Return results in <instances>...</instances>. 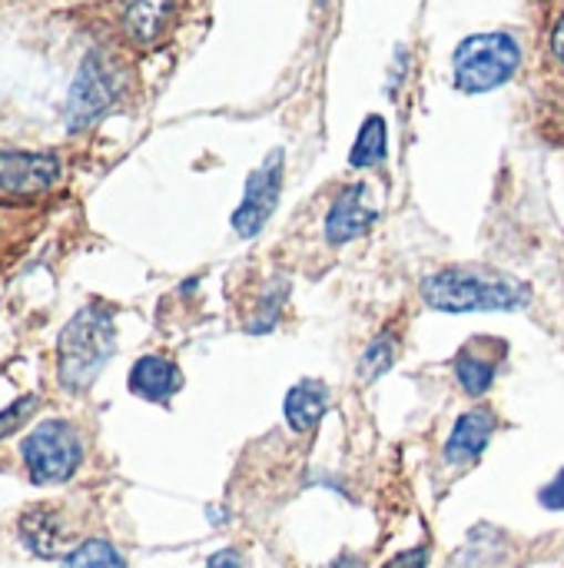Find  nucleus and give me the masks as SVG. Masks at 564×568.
Wrapping results in <instances>:
<instances>
[{
    "label": "nucleus",
    "mask_w": 564,
    "mask_h": 568,
    "mask_svg": "<svg viewBox=\"0 0 564 568\" xmlns=\"http://www.w3.org/2000/svg\"><path fill=\"white\" fill-rule=\"evenodd\" d=\"M173 0H130L123 10V27L136 43H153L166 20H170Z\"/></svg>",
    "instance_id": "nucleus-14"
},
{
    "label": "nucleus",
    "mask_w": 564,
    "mask_h": 568,
    "mask_svg": "<svg viewBox=\"0 0 564 568\" xmlns=\"http://www.w3.org/2000/svg\"><path fill=\"white\" fill-rule=\"evenodd\" d=\"M23 453V466L30 473V479L37 486H57L66 483L80 463H83V443L76 436V429L63 419H50L40 423L20 446Z\"/></svg>",
    "instance_id": "nucleus-4"
},
{
    "label": "nucleus",
    "mask_w": 564,
    "mask_h": 568,
    "mask_svg": "<svg viewBox=\"0 0 564 568\" xmlns=\"http://www.w3.org/2000/svg\"><path fill=\"white\" fill-rule=\"evenodd\" d=\"M283 300H286V283H283L279 290H266V296H263V303H259V310H256V316H253V323H249V333H266V329H273Z\"/></svg>",
    "instance_id": "nucleus-18"
},
{
    "label": "nucleus",
    "mask_w": 564,
    "mask_h": 568,
    "mask_svg": "<svg viewBox=\"0 0 564 568\" xmlns=\"http://www.w3.org/2000/svg\"><path fill=\"white\" fill-rule=\"evenodd\" d=\"M60 180L53 153H3L0 150V193H43Z\"/></svg>",
    "instance_id": "nucleus-8"
},
{
    "label": "nucleus",
    "mask_w": 564,
    "mask_h": 568,
    "mask_svg": "<svg viewBox=\"0 0 564 568\" xmlns=\"http://www.w3.org/2000/svg\"><path fill=\"white\" fill-rule=\"evenodd\" d=\"M60 568H126V562H123V556L110 542L90 539V542L76 546L73 552H66Z\"/></svg>",
    "instance_id": "nucleus-17"
},
{
    "label": "nucleus",
    "mask_w": 564,
    "mask_h": 568,
    "mask_svg": "<svg viewBox=\"0 0 564 568\" xmlns=\"http://www.w3.org/2000/svg\"><path fill=\"white\" fill-rule=\"evenodd\" d=\"M552 53L564 63V13L562 20L555 23V30H552Z\"/></svg>",
    "instance_id": "nucleus-23"
},
{
    "label": "nucleus",
    "mask_w": 564,
    "mask_h": 568,
    "mask_svg": "<svg viewBox=\"0 0 564 568\" xmlns=\"http://www.w3.org/2000/svg\"><path fill=\"white\" fill-rule=\"evenodd\" d=\"M180 369L163 356H143L130 369V393L146 403H166L180 389Z\"/></svg>",
    "instance_id": "nucleus-11"
},
{
    "label": "nucleus",
    "mask_w": 564,
    "mask_h": 568,
    "mask_svg": "<svg viewBox=\"0 0 564 568\" xmlns=\"http://www.w3.org/2000/svg\"><path fill=\"white\" fill-rule=\"evenodd\" d=\"M116 346L113 316L103 306H83L57 339V376L70 393H83L103 373Z\"/></svg>",
    "instance_id": "nucleus-2"
},
{
    "label": "nucleus",
    "mask_w": 564,
    "mask_h": 568,
    "mask_svg": "<svg viewBox=\"0 0 564 568\" xmlns=\"http://www.w3.org/2000/svg\"><path fill=\"white\" fill-rule=\"evenodd\" d=\"M429 566V549L425 546H416L409 552H399L396 559H389L382 568H425Z\"/></svg>",
    "instance_id": "nucleus-21"
},
{
    "label": "nucleus",
    "mask_w": 564,
    "mask_h": 568,
    "mask_svg": "<svg viewBox=\"0 0 564 568\" xmlns=\"http://www.w3.org/2000/svg\"><path fill=\"white\" fill-rule=\"evenodd\" d=\"M329 568H366V562H362L359 556H339Z\"/></svg>",
    "instance_id": "nucleus-24"
},
{
    "label": "nucleus",
    "mask_w": 564,
    "mask_h": 568,
    "mask_svg": "<svg viewBox=\"0 0 564 568\" xmlns=\"http://www.w3.org/2000/svg\"><path fill=\"white\" fill-rule=\"evenodd\" d=\"M33 409H37V399H33V396H27V399H20L17 406L3 409V413H0V439H3V436H10V433H13V429H17V426L33 413Z\"/></svg>",
    "instance_id": "nucleus-19"
},
{
    "label": "nucleus",
    "mask_w": 564,
    "mask_h": 568,
    "mask_svg": "<svg viewBox=\"0 0 564 568\" xmlns=\"http://www.w3.org/2000/svg\"><path fill=\"white\" fill-rule=\"evenodd\" d=\"M120 93V77L113 70V63L100 53V50H90L76 70V80L70 87V100H66V126L76 133V130H86L90 123H96L106 106L116 100Z\"/></svg>",
    "instance_id": "nucleus-5"
},
{
    "label": "nucleus",
    "mask_w": 564,
    "mask_h": 568,
    "mask_svg": "<svg viewBox=\"0 0 564 568\" xmlns=\"http://www.w3.org/2000/svg\"><path fill=\"white\" fill-rule=\"evenodd\" d=\"M422 300L439 313H509L532 300V286L492 266H449L422 280Z\"/></svg>",
    "instance_id": "nucleus-1"
},
{
    "label": "nucleus",
    "mask_w": 564,
    "mask_h": 568,
    "mask_svg": "<svg viewBox=\"0 0 564 568\" xmlns=\"http://www.w3.org/2000/svg\"><path fill=\"white\" fill-rule=\"evenodd\" d=\"M522 63L519 40L512 33H472L455 47L452 77L462 93H489L515 77Z\"/></svg>",
    "instance_id": "nucleus-3"
},
{
    "label": "nucleus",
    "mask_w": 564,
    "mask_h": 568,
    "mask_svg": "<svg viewBox=\"0 0 564 568\" xmlns=\"http://www.w3.org/2000/svg\"><path fill=\"white\" fill-rule=\"evenodd\" d=\"M286 423L296 433H309L319 426V419L329 409V386L319 379H299L289 393H286Z\"/></svg>",
    "instance_id": "nucleus-12"
},
{
    "label": "nucleus",
    "mask_w": 564,
    "mask_h": 568,
    "mask_svg": "<svg viewBox=\"0 0 564 568\" xmlns=\"http://www.w3.org/2000/svg\"><path fill=\"white\" fill-rule=\"evenodd\" d=\"M386 160V120L382 116H366V123L359 126V136L349 150V163L356 170H366V166H376Z\"/></svg>",
    "instance_id": "nucleus-15"
},
{
    "label": "nucleus",
    "mask_w": 564,
    "mask_h": 568,
    "mask_svg": "<svg viewBox=\"0 0 564 568\" xmlns=\"http://www.w3.org/2000/svg\"><path fill=\"white\" fill-rule=\"evenodd\" d=\"M379 220V203L372 196V186L369 183H352L346 186L332 206H329V216H326V240L329 243H349V240H359L362 233L372 230V223Z\"/></svg>",
    "instance_id": "nucleus-7"
},
{
    "label": "nucleus",
    "mask_w": 564,
    "mask_h": 568,
    "mask_svg": "<svg viewBox=\"0 0 564 568\" xmlns=\"http://www.w3.org/2000/svg\"><path fill=\"white\" fill-rule=\"evenodd\" d=\"M396 356H399V336H396V333H382V336H376V339L366 346L362 359H359L362 383H376L379 376H386V373L392 369Z\"/></svg>",
    "instance_id": "nucleus-16"
},
{
    "label": "nucleus",
    "mask_w": 564,
    "mask_h": 568,
    "mask_svg": "<svg viewBox=\"0 0 564 568\" xmlns=\"http://www.w3.org/2000/svg\"><path fill=\"white\" fill-rule=\"evenodd\" d=\"M539 499H542V506L545 509H552V513H562L564 509V469L539 493Z\"/></svg>",
    "instance_id": "nucleus-20"
},
{
    "label": "nucleus",
    "mask_w": 564,
    "mask_h": 568,
    "mask_svg": "<svg viewBox=\"0 0 564 568\" xmlns=\"http://www.w3.org/2000/svg\"><path fill=\"white\" fill-rule=\"evenodd\" d=\"M20 539L40 559H57L66 549V532L60 526V516L53 509H43V506L30 509L20 519Z\"/></svg>",
    "instance_id": "nucleus-13"
},
{
    "label": "nucleus",
    "mask_w": 564,
    "mask_h": 568,
    "mask_svg": "<svg viewBox=\"0 0 564 568\" xmlns=\"http://www.w3.org/2000/svg\"><path fill=\"white\" fill-rule=\"evenodd\" d=\"M279 193H283V150H273L263 166H256L246 180V190H243V200L233 213V230L249 240L256 236L266 220L273 216L276 203H279Z\"/></svg>",
    "instance_id": "nucleus-6"
},
{
    "label": "nucleus",
    "mask_w": 564,
    "mask_h": 568,
    "mask_svg": "<svg viewBox=\"0 0 564 568\" xmlns=\"http://www.w3.org/2000/svg\"><path fill=\"white\" fill-rule=\"evenodd\" d=\"M505 356H509V346L499 339H469L455 356V379L462 383L469 396H482L492 389Z\"/></svg>",
    "instance_id": "nucleus-9"
},
{
    "label": "nucleus",
    "mask_w": 564,
    "mask_h": 568,
    "mask_svg": "<svg viewBox=\"0 0 564 568\" xmlns=\"http://www.w3.org/2000/svg\"><path fill=\"white\" fill-rule=\"evenodd\" d=\"M206 568H243V556L236 549H219L216 556H209Z\"/></svg>",
    "instance_id": "nucleus-22"
},
{
    "label": "nucleus",
    "mask_w": 564,
    "mask_h": 568,
    "mask_svg": "<svg viewBox=\"0 0 564 568\" xmlns=\"http://www.w3.org/2000/svg\"><path fill=\"white\" fill-rule=\"evenodd\" d=\"M492 436H495V416L489 409H469L465 416H459V423L445 443V459L455 466L475 463L485 453V446L492 443Z\"/></svg>",
    "instance_id": "nucleus-10"
}]
</instances>
